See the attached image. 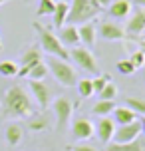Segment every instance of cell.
I'll use <instances>...</instances> for the list:
<instances>
[{
	"mask_svg": "<svg viewBox=\"0 0 145 151\" xmlns=\"http://www.w3.org/2000/svg\"><path fill=\"white\" fill-rule=\"evenodd\" d=\"M127 60L133 64V68H145V54L141 52V50H133V52L129 54V58Z\"/></svg>",
	"mask_w": 145,
	"mask_h": 151,
	"instance_id": "cell-27",
	"label": "cell"
},
{
	"mask_svg": "<svg viewBox=\"0 0 145 151\" xmlns=\"http://www.w3.org/2000/svg\"><path fill=\"white\" fill-rule=\"evenodd\" d=\"M98 32H99V36H101V40H106V42H121V40H125V30L119 24L111 22V20L101 22Z\"/></svg>",
	"mask_w": 145,
	"mask_h": 151,
	"instance_id": "cell-11",
	"label": "cell"
},
{
	"mask_svg": "<svg viewBox=\"0 0 145 151\" xmlns=\"http://www.w3.org/2000/svg\"><path fill=\"white\" fill-rule=\"evenodd\" d=\"M70 58L76 62L78 66L85 72H90L93 76H99L101 74V70H99V64L95 60V56L90 48H85V46H74L72 50H70Z\"/></svg>",
	"mask_w": 145,
	"mask_h": 151,
	"instance_id": "cell-5",
	"label": "cell"
},
{
	"mask_svg": "<svg viewBox=\"0 0 145 151\" xmlns=\"http://www.w3.org/2000/svg\"><path fill=\"white\" fill-rule=\"evenodd\" d=\"M111 113H113L111 119L115 121V125H125V123H131V121L137 119V113L131 111L129 107H115Z\"/></svg>",
	"mask_w": 145,
	"mask_h": 151,
	"instance_id": "cell-18",
	"label": "cell"
},
{
	"mask_svg": "<svg viewBox=\"0 0 145 151\" xmlns=\"http://www.w3.org/2000/svg\"><path fill=\"white\" fill-rule=\"evenodd\" d=\"M6 2H10V0H0V6H2V4H6Z\"/></svg>",
	"mask_w": 145,
	"mask_h": 151,
	"instance_id": "cell-37",
	"label": "cell"
},
{
	"mask_svg": "<svg viewBox=\"0 0 145 151\" xmlns=\"http://www.w3.org/2000/svg\"><path fill=\"white\" fill-rule=\"evenodd\" d=\"M48 70L54 74V78L62 83V86H66V88H72L74 83L78 82L76 78V70L72 68V64L66 60H60V58H54L50 56V60H48Z\"/></svg>",
	"mask_w": 145,
	"mask_h": 151,
	"instance_id": "cell-4",
	"label": "cell"
},
{
	"mask_svg": "<svg viewBox=\"0 0 145 151\" xmlns=\"http://www.w3.org/2000/svg\"><path fill=\"white\" fill-rule=\"evenodd\" d=\"M93 133H95V127H93V123L90 119L76 117L72 121V135L76 137L78 141H88L90 137H93Z\"/></svg>",
	"mask_w": 145,
	"mask_h": 151,
	"instance_id": "cell-12",
	"label": "cell"
},
{
	"mask_svg": "<svg viewBox=\"0 0 145 151\" xmlns=\"http://www.w3.org/2000/svg\"><path fill=\"white\" fill-rule=\"evenodd\" d=\"M143 82H145V68H143Z\"/></svg>",
	"mask_w": 145,
	"mask_h": 151,
	"instance_id": "cell-39",
	"label": "cell"
},
{
	"mask_svg": "<svg viewBox=\"0 0 145 151\" xmlns=\"http://www.w3.org/2000/svg\"><path fill=\"white\" fill-rule=\"evenodd\" d=\"M115 98H117V86H113L111 82L99 91V99H115Z\"/></svg>",
	"mask_w": 145,
	"mask_h": 151,
	"instance_id": "cell-30",
	"label": "cell"
},
{
	"mask_svg": "<svg viewBox=\"0 0 145 151\" xmlns=\"http://www.w3.org/2000/svg\"><path fill=\"white\" fill-rule=\"evenodd\" d=\"M58 38H60V42H62L64 46H70V48L78 46V44H80V36H78V26H74V24L62 26V28H60V34H58Z\"/></svg>",
	"mask_w": 145,
	"mask_h": 151,
	"instance_id": "cell-16",
	"label": "cell"
},
{
	"mask_svg": "<svg viewBox=\"0 0 145 151\" xmlns=\"http://www.w3.org/2000/svg\"><path fill=\"white\" fill-rule=\"evenodd\" d=\"M70 12V2H56V8H54V26L56 28H62L66 24V16Z\"/></svg>",
	"mask_w": 145,
	"mask_h": 151,
	"instance_id": "cell-21",
	"label": "cell"
},
{
	"mask_svg": "<svg viewBox=\"0 0 145 151\" xmlns=\"http://www.w3.org/2000/svg\"><path fill=\"white\" fill-rule=\"evenodd\" d=\"M131 4H135V6H139V8H145V0H133Z\"/></svg>",
	"mask_w": 145,
	"mask_h": 151,
	"instance_id": "cell-34",
	"label": "cell"
},
{
	"mask_svg": "<svg viewBox=\"0 0 145 151\" xmlns=\"http://www.w3.org/2000/svg\"><path fill=\"white\" fill-rule=\"evenodd\" d=\"M0 50H2V40H0Z\"/></svg>",
	"mask_w": 145,
	"mask_h": 151,
	"instance_id": "cell-40",
	"label": "cell"
},
{
	"mask_svg": "<svg viewBox=\"0 0 145 151\" xmlns=\"http://www.w3.org/2000/svg\"><path fill=\"white\" fill-rule=\"evenodd\" d=\"M115 68H117V72L123 74V76H131L133 72H135V68H133V64H131L129 60H119Z\"/></svg>",
	"mask_w": 145,
	"mask_h": 151,
	"instance_id": "cell-31",
	"label": "cell"
},
{
	"mask_svg": "<svg viewBox=\"0 0 145 151\" xmlns=\"http://www.w3.org/2000/svg\"><path fill=\"white\" fill-rule=\"evenodd\" d=\"M28 127H30V131H44L48 127V119L44 115H32L28 119Z\"/></svg>",
	"mask_w": 145,
	"mask_h": 151,
	"instance_id": "cell-24",
	"label": "cell"
},
{
	"mask_svg": "<svg viewBox=\"0 0 145 151\" xmlns=\"http://www.w3.org/2000/svg\"><path fill=\"white\" fill-rule=\"evenodd\" d=\"M76 83H78V91H80V96H82V98H92V96H93L92 80L84 78V80H78Z\"/></svg>",
	"mask_w": 145,
	"mask_h": 151,
	"instance_id": "cell-25",
	"label": "cell"
},
{
	"mask_svg": "<svg viewBox=\"0 0 145 151\" xmlns=\"http://www.w3.org/2000/svg\"><path fill=\"white\" fill-rule=\"evenodd\" d=\"M4 137H6V143L12 145V147H16V145L22 141L24 137V129L20 123H8L6 129H4Z\"/></svg>",
	"mask_w": 145,
	"mask_h": 151,
	"instance_id": "cell-17",
	"label": "cell"
},
{
	"mask_svg": "<svg viewBox=\"0 0 145 151\" xmlns=\"http://www.w3.org/2000/svg\"><path fill=\"white\" fill-rule=\"evenodd\" d=\"M115 109V99H98L92 107V113L98 117H107Z\"/></svg>",
	"mask_w": 145,
	"mask_h": 151,
	"instance_id": "cell-19",
	"label": "cell"
},
{
	"mask_svg": "<svg viewBox=\"0 0 145 151\" xmlns=\"http://www.w3.org/2000/svg\"><path fill=\"white\" fill-rule=\"evenodd\" d=\"M95 2H99L101 6H109V2H111V0H95Z\"/></svg>",
	"mask_w": 145,
	"mask_h": 151,
	"instance_id": "cell-35",
	"label": "cell"
},
{
	"mask_svg": "<svg viewBox=\"0 0 145 151\" xmlns=\"http://www.w3.org/2000/svg\"><path fill=\"white\" fill-rule=\"evenodd\" d=\"M131 10H133V4H131V0H111L109 2V8H107V12L111 18H127L131 14Z\"/></svg>",
	"mask_w": 145,
	"mask_h": 151,
	"instance_id": "cell-15",
	"label": "cell"
},
{
	"mask_svg": "<svg viewBox=\"0 0 145 151\" xmlns=\"http://www.w3.org/2000/svg\"><path fill=\"white\" fill-rule=\"evenodd\" d=\"M129 40H133V42H135V44L139 46L137 50H141V52L145 54V36H137V38H129Z\"/></svg>",
	"mask_w": 145,
	"mask_h": 151,
	"instance_id": "cell-33",
	"label": "cell"
},
{
	"mask_svg": "<svg viewBox=\"0 0 145 151\" xmlns=\"http://www.w3.org/2000/svg\"><path fill=\"white\" fill-rule=\"evenodd\" d=\"M70 151H98V149H95L93 145H88V143H85V141H84V143L72 145V147H70Z\"/></svg>",
	"mask_w": 145,
	"mask_h": 151,
	"instance_id": "cell-32",
	"label": "cell"
},
{
	"mask_svg": "<svg viewBox=\"0 0 145 151\" xmlns=\"http://www.w3.org/2000/svg\"><path fill=\"white\" fill-rule=\"evenodd\" d=\"M107 83H109V76H103V74H99L95 76L92 80V86H93V93H99V91L106 88Z\"/></svg>",
	"mask_w": 145,
	"mask_h": 151,
	"instance_id": "cell-29",
	"label": "cell"
},
{
	"mask_svg": "<svg viewBox=\"0 0 145 151\" xmlns=\"http://www.w3.org/2000/svg\"><path fill=\"white\" fill-rule=\"evenodd\" d=\"M141 36H145V30H143V34H141Z\"/></svg>",
	"mask_w": 145,
	"mask_h": 151,
	"instance_id": "cell-41",
	"label": "cell"
},
{
	"mask_svg": "<svg viewBox=\"0 0 145 151\" xmlns=\"http://www.w3.org/2000/svg\"><path fill=\"white\" fill-rule=\"evenodd\" d=\"M42 62V50H40V46H30L28 50H24L22 52V66L18 68V74L20 78H28V72L32 70V66H36Z\"/></svg>",
	"mask_w": 145,
	"mask_h": 151,
	"instance_id": "cell-8",
	"label": "cell"
},
{
	"mask_svg": "<svg viewBox=\"0 0 145 151\" xmlns=\"http://www.w3.org/2000/svg\"><path fill=\"white\" fill-rule=\"evenodd\" d=\"M78 36H80V42L92 50L95 40H98V26L95 22H85V24H80L78 26Z\"/></svg>",
	"mask_w": 145,
	"mask_h": 151,
	"instance_id": "cell-14",
	"label": "cell"
},
{
	"mask_svg": "<svg viewBox=\"0 0 145 151\" xmlns=\"http://www.w3.org/2000/svg\"><path fill=\"white\" fill-rule=\"evenodd\" d=\"M52 107H54V115H56V129L64 131L70 125V119H72L74 101L70 98H66V96H58V98H54Z\"/></svg>",
	"mask_w": 145,
	"mask_h": 151,
	"instance_id": "cell-6",
	"label": "cell"
},
{
	"mask_svg": "<svg viewBox=\"0 0 145 151\" xmlns=\"http://www.w3.org/2000/svg\"><path fill=\"white\" fill-rule=\"evenodd\" d=\"M30 91L34 99H36V104L40 106V109H46L50 104H52V90L48 88L44 82H36V80H30Z\"/></svg>",
	"mask_w": 145,
	"mask_h": 151,
	"instance_id": "cell-10",
	"label": "cell"
},
{
	"mask_svg": "<svg viewBox=\"0 0 145 151\" xmlns=\"http://www.w3.org/2000/svg\"><path fill=\"white\" fill-rule=\"evenodd\" d=\"M32 26H34V30H36V34H38L40 46H42L44 52L50 54V56H54V58H60V60H66V62L70 60V50L62 44L60 38L56 36L50 28L42 26L40 22H34Z\"/></svg>",
	"mask_w": 145,
	"mask_h": 151,
	"instance_id": "cell-2",
	"label": "cell"
},
{
	"mask_svg": "<svg viewBox=\"0 0 145 151\" xmlns=\"http://www.w3.org/2000/svg\"><path fill=\"white\" fill-rule=\"evenodd\" d=\"M24 2H30V0H24Z\"/></svg>",
	"mask_w": 145,
	"mask_h": 151,
	"instance_id": "cell-42",
	"label": "cell"
},
{
	"mask_svg": "<svg viewBox=\"0 0 145 151\" xmlns=\"http://www.w3.org/2000/svg\"><path fill=\"white\" fill-rule=\"evenodd\" d=\"M101 4L95 0H72L70 12L66 16V24H85L101 12Z\"/></svg>",
	"mask_w": 145,
	"mask_h": 151,
	"instance_id": "cell-3",
	"label": "cell"
},
{
	"mask_svg": "<svg viewBox=\"0 0 145 151\" xmlns=\"http://www.w3.org/2000/svg\"><path fill=\"white\" fill-rule=\"evenodd\" d=\"M139 121H141V133H143V135H145V117H141V119H139Z\"/></svg>",
	"mask_w": 145,
	"mask_h": 151,
	"instance_id": "cell-36",
	"label": "cell"
},
{
	"mask_svg": "<svg viewBox=\"0 0 145 151\" xmlns=\"http://www.w3.org/2000/svg\"><path fill=\"white\" fill-rule=\"evenodd\" d=\"M125 36L129 38H137L143 34L145 30V8H135L133 10V16H131L127 24H125Z\"/></svg>",
	"mask_w": 145,
	"mask_h": 151,
	"instance_id": "cell-9",
	"label": "cell"
},
{
	"mask_svg": "<svg viewBox=\"0 0 145 151\" xmlns=\"http://www.w3.org/2000/svg\"><path fill=\"white\" fill-rule=\"evenodd\" d=\"M0 109L4 117H32L34 115V104H32L28 91L22 86H10L0 99Z\"/></svg>",
	"mask_w": 145,
	"mask_h": 151,
	"instance_id": "cell-1",
	"label": "cell"
},
{
	"mask_svg": "<svg viewBox=\"0 0 145 151\" xmlns=\"http://www.w3.org/2000/svg\"><path fill=\"white\" fill-rule=\"evenodd\" d=\"M18 74V66H16L14 62H0V76H4V78H12V76Z\"/></svg>",
	"mask_w": 145,
	"mask_h": 151,
	"instance_id": "cell-26",
	"label": "cell"
},
{
	"mask_svg": "<svg viewBox=\"0 0 145 151\" xmlns=\"http://www.w3.org/2000/svg\"><path fill=\"white\" fill-rule=\"evenodd\" d=\"M106 151H145V143L137 137L131 143H107Z\"/></svg>",
	"mask_w": 145,
	"mask_h": 151,
	"instance_id": "cell-20",
	"label": "cell"
},
{
	"mask_svg": "<svg viewBox=\"0 0 145 151\" xmlns=\"http://www.w3.org/2000/svg\"><path fill=\"white\" fill-rule=\"evenodd\" d=\"M54 8H56V2L54 0H40L38 4V10H36V14L38 16H46V14H52Z\"/></svg>",
	"mask_w": 145,
	"mask_h": 151,
	"instance_id": "cell-28",
	"label": "cell"
},
{
	"mask_svg": "<svg viewBox=\"0 0 145 151\" xmlns=\"http://www.w3.org/2000/svg\"><path fill=\"white\" fill-rule=\"evenodd\" d=\"M95 127V133L93 135L98 137L99 141L103 145H107V143H111V137H113V131H115V121L107 115V117H101V119L98 121V125H93Z\"/></svg>",
	"mask_w": 145,
	"mask_h": 151,
	"instance_id": "cell-13",
	"label": "cell"
},
{
	"mask_svg": "<svg viewBox=\"0 0 145 151\" xmlns=\"http://www.w3.org/2000/svg\"><path fill=\"white\" fill-rule=\"evenodd\" d=\"M123 104H127L125 107H129L131 111L145 115V99H141V98H131V96H127V98L123 99Z\"/></svg>",
	"mask_w": 145,
	"mask_h": 151,
	"instance_id": "cell-23",
	"label": "cell"
},
{
	"mask_svg": "<svg viewBox=\"0 0 145 151\" xmlns=\"http://www.w3.org/2000/svg\"><path fill=\"white\" fill-rule=\"evenodd\" d=\"M141 135V121L135 119L125 125H117L111 137V143H131Z\"/></svg>",
	"mask_w": 145,
	"mask_h": 151,
	"instance_id": "cell-7",
	"label": "cell"
},
{
	"mask_svg": "<svg viewBox=\"0 0 145 151\" xmlns=\"http://www.w3.org/2000/svg\"><path fill=\"white\" fill-rule=\"evenodd\" d=\"M48 74H50L48 66L44 64V62H40V64H36V66H32V70L28 72V78H30V80H36V82H42Z\"/></svg>",
	"mask_w": 145,
	"mask_h": 151,
	"instance_id": "cell-22",
	"label": "cell"
},
{
	"mask_svg": "<svg viewBox=\"0 0 145 151\" xmlns=\"http://www.w3.org/2000/svg\"><path fill=\"white\" fill-rule=\"evenodd\" d=\"M54 2H70V0H54Z\"/></svg>",
	"mask_w": 145,
	"mask_h": 151,
	"instance_id": "cell-38",
	"label": "cell"
}]
</instances>
